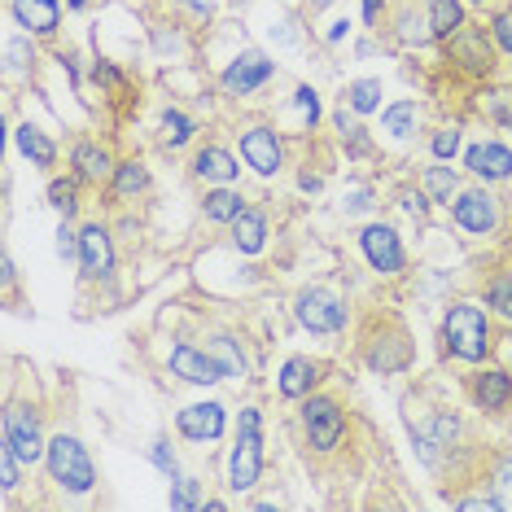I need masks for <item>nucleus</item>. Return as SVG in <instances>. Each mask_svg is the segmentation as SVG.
Listing matches in <instances>:
<instances>
[{
  "label": "nucleus",
  "mask_w": 512,
  "mask_h": 512,
  "mask_svg": "<svg viewBox=\"0 0 512 512\" xmlns=\"http://www.w3.org/2000/svg\"><path fill=\"white\" fill-rule=\"evenodd\" d=\"M316 377H320V364L316 359H307V355H289L285 359V368H281V394L285 399H307L311 386H316Z\"/></svg>",
  "instance_id": "obj_21"
},
{
  "label": "nucleus",
  "mask_w": 512,
  "mask_h": 512,
  "mask_svg": "<svg viewBox=\"0 0 512 512\" xmlns=\"http://www.w3.org/2000/svg\"><path fill=\"white\" fill-rule=\"evenodd\" d=\"M429 149H434L438 162H451L460 154V127H438L434 141H429Z\"/></svg>",
  "instance_id": "obj_38"
},
{
  "label": "nucleus",
  "mask_w": 512,
  "mask_h": 512,
  "mask_svg": "<svg viewBox=\"0 0 512 512\" xmlns=\"http://www.w3.org/2000/svg\"><path fill=\"white\" fill-rule=\"evenodd\" d=\"M241 211H246V197H241L237 189H228V184L211 189L206 193V202H202V215L211 219V224H232Z\"/></svg>",
  "instance_id": "obj_23"
},
{
  "label": "nucleus",
  "mask_w": 512,
  "mask_h": 512,
  "mask_svg": "<svg viewBox=\"0 0 512 512\" xmlns=\"http://www.w3.org/2000/svg\"><path fill=\"white\" fill-rule=\"evenodd\" d=\"M193 119L184 110H162V141H167L171 149H180V145H189L193 141Z\"/></svg>",
  "instance_id": "obj_33"
},
{
  "label": "nucleus",
  "mask_w": 512,
  "mask_h": 512,
  "mask_svg": "<svg viewBox=\"0 0 512 512\" xmlns=\"http://www.w3.org/2000/svg\"><path fill=\"white\" fill-rule=\"evenodd\" d=\"M276 75V62L259 49H246L241 57H232L228 71L219 75V88L228 92V97H250V92H259L267 79Z\"/></svg>",
  "instance_id": "obj_8"
},
{
  "label": "nucleus",
  "mask_w": 512,
  "mask_h": 512,
  "mask_svg": "<svg viewBox=\"0 0 512 512\" xmlns=\"http://www.w3.org/2000/svg\"><path fill=\"white\" fill-rule=\"evenodd\" d=\"M342 106H351L355 114H372L381 110V79L377 75H364V79H351L342 92Z\"/></svg>",
  "instance_id": "obj_31"
},
{
  "label": "nucleus",
  "mask_w": 512,
  "mask_h": 512,
  "mask_svg": "<svg viewBox=\"0 0 512 512\" xmlns=\"http://www.w3.org/2000/svg\"><path fill=\"white\" fill-rule=\"evenodd\" d=\"M57 259L62 263H79V232L62 219V228H57Z\"/></svg>",
  "instance_id": "obj_42"
},
{
  "label": "nucleus",
  "mask_w": 512,
  "mask_h": 512,
  "mask_svg": "<svg viewBox=\"0 0 512 512\" xmlns=\"http://www.w3.org/2000/svg\"><path fill=\"white\" fill-rule=\"evenodd\" d=\"M469 394H473V403L482 407V412H504V407L512 403V377L504 368H482V372H473V381H469Z\"/></svg>",
  "instance_id": "obj_19"
},
{
  "label": "nucleus",
  "mask_w": 512,
  "mask_h": 512,
  "mask_svg": "<svg viewBox=\"0 0 512 512\" xmlns=\"http://www.w3.org/2000/svg\"><path fill=\"white\" fill-rule=\"evenodd\" d=\"M442 346L447 355L464 359V364H482L491 355V320L477 302H456L442 320Z\"/></svg>",
  "instance_id": "obj_1"
},
{
  "label": "nucleus",
  "mask_w": 512,
  "mask_h": 512,
  "mask_svg": "<svg viewBox=\"0 0 512 512\" xmlns=\"http://www.w3.org/2000/svg\"><path fill=\"white\" fill-rule=\"evenodd\" d=\"M202 486H197V477H180V482H171V508H202Z\"/></svg>",
  "instance_id": "obj_37"
},
{
  "label": "nucleus",
  "mask_w": 512,
  "mask_h": 512,
  "mask_svg": "<svg viewBox=\"0 0 512 512\" xmlns=\"http://www.w3.org/2000/svg\"><path fill=\"white\" fill-rule=\"evenodd\" d=\"M298 184H302V189H307V193H320V176H302Z\"/></svg>",
  "instance_id": "obj_48"
},
{
  "label": "nucleus",
  "mask_w": 512,
  "mask_h": 512,
  "mask_svg": "<svg viewBox=\"0 0 512 512\" xmlns=\"http://www.w3.org/2000/svg\"><path fill=\"white\" fill-rule=\"evenodd\" d=\"M44 464H49L53 482L66 486V491H75V495H84V491H92V486H97V469H92V456H88V447H84V442H79L75 434L49 438V456H44Z\"/></svg>",
  "instance_id": "obj_3"
},
{
  "label": "nucleus",
  "mask_w": 512,
  "mask_h": 512,
  "mask_svg": "<svg viewBox=\"0 0 512 512\" xmlns=\"http://www.w3.org/2000/svg\"><path fill=\"white\" fill-rule=\"evenodd\" d=\"M394 36L407 49H425V44H434V27H429V14H416V9H399V18H394Z\"/></svg>",
  "instance_id": "obj_26"
},
{
  "label": "nucleus",
  "mask_w": 512,
  "mask_h": 512,
  "mask_svg": "<svg viewBox=\"0 0 512 512\" xmlns=\"http://www.w3.org/2000/svg\"><path fill=\"white\" fill-rule=\"evenodd\" d=\"M333 123H337V136H342V145H346V154H351V158H368V154H372L368 127H359V119H355V110H351V106L337 110V114H333Z\"/></svg>",
  "instance_id": "obj_27"
},
{
  "label": "nucleus",
  "mask_w": 512,
  "mask_h": 512,
  "mask_svg": "<svg viewBox=\"0 0 512 512\" xmlns=\"http://www.w3.org/2000/svg\"><path fill=\"white\" fill-rule=\"evenodd\" d=\"M464 167H469V176L477 184H504L512 180V149L499 141H477L464 154Z\"/></svg>",
  "instance_id": "obj_14"
},
{
  "label": "nucleus",
  "mask_w": 512,
  "mask_h": 512,
  "mask_svg": "<svg viewBox=\"0 0 512 512\" xmlns=\"http://www.w3.org/2000/svg\"><path fill=\"white\" fill-rule=\"evenodd\" d=\"M0 276H5V289H14V259L0 263Z\"/></svg>",
  "instance_id": "obj_47"
},
{
  "label": "nucleus",
  "mask_w": 512,
  "mask_h": 512,
  "mask_svg": "<svg viewBox=\"0 0 512 512\" xmlns=\"http://www.w3.org/2000/svg\"><path fill=\"white\" fill-rule=\"evenodd\" d=\"M66 5H71V9H84V5H88V0H66Z\"/></svg>",
  "instance_id": "obj_49"
},
{
  "label": "nucleus",
  "mask_w": 512,
  "mask_h": 512,
  "mask_svg": "<svg viewBox=\"0 0 512 512\" xmlns=\"http://www.w3.org/2000/svg\"><path fill=\"white\" fill-rule=\"evenodd\" d=\"M294 106L302 110V119H307L311 127L320 123V97H316V88H311V84H298V92H294Z\"/></svg>",
  "instance_id": "obj_41"
},
{
  "label": "nucleus",
  "mask_w": 512,
  "mask_h": 512,
  "mask_svg": "<svg viewBox=\"0 0 512 512\" xmlns=\"http://www.w3.org/2000/svg\"><path fill=\"white\" fill-rule=\"evenodd\" d=\"M491 36L499 44V53H512V5L499 9V14L491 18Z\"/></svg>",
  "instance_id": "obj_43"
},
{
  "label": "nucleus",
  "mask_w": 512,
  "mask_h": 512,
  "mask_svg": "<svg viewBox=\"0 0 512 512\" xmlns=\"http://www.w3.org/2000/svg\"><path fill=\"white\" fill-rule=\"evenodd\" d=\"M79 267H84L88 281H106V276L114 272V241H110V228H101V224L79 228Z\"/></svg>",
  "instance_id": "obj_15"
},
{
  "label": "nucleus",
  "mask_w": 512,
  "mask_h": 512,
  "mask_svg": "<svg viewBox=\"0 0 512 512\" xmlns=\"http://www.w3.org/2000/svg\"><path fill=\"white\" fill-rule=\"evenodd\" d=\"M263 477V429H237V447L228 460V486L232 491H254Z\"/></svg>",
  "instance_id": "obj_9"
},
{
  "label": "nucleus",
  "mask_w": 512,
  "mask_h": 512,
  "mask_svg": "<svg viewBox=\"0 0 512 512\" xmlns=\"http://www.w3.org/2000/svg\"><path fill=\"white\" fill-rule=\"evenodd\" d=\"M381 9H386V0H364V22H368V27H377Z\"/></svg>",
  "instance_id": "obj_46"
},
{
  "label": "nucleus",
  "mask_w": 512,
  "mask_h": 512,
  "mask_svg": "<svg viewBox=\"0 0 512 512\" xmlns=\"http://www.w3.org/2000/svg\"><path fill=\"white\" fill-rule=\"evenodd\" d=\"M0 438L18 451L22 464H36V460L49 456V442H44V434H40V416L31 412V407H9Z\"/></svg>",
  "instance_id": "obj_7"
},
{
  "label": "nucleus",
  "mask_w": 512,
  "mask_h": 512,
  "mask_svg": "<svg viewBox=\"0 0 512 512\" xmlns=\"http://www.w3.org/2000/svg\"><path fill=\"white\" fill-rule=\"evenodd\" d=\"M5 57H9V75H18V71H27V66L36 62V49H31L27 40H9L5 44Z\"/></svg>",
  "instance_id": "obj_39"
},
{
  "label": "nucleus",
  "mask_w": 512,
  "mask_h": 512,
  "mask_svg": "<svg viewBox=\"0 0 512 512\" xmlns=\"http://www.w3.org/2000/svg\"><path fill=\"white\" fill-rule=\"evenodd\" d=\"M241 158H246V167H254L259 176H276V171L285 167V145L281 136H276V127H263L254 123L241 132Z\"/></svg>",
  "instance_id": "obj_12"
},
{
  "label": "nucleus",
  "mask_w": 512,
  "mask_h": 512,
  "mask_svg": "<svg viewBox=\"0 0 512 512\" xmlns=\"http://www.w3.org/2000/svg\"><path fill=\"white\" fill-rule=\"evenodd\" d=\"M486 307H491L495 316L512 320V272H499L486 281Z\"/></svg>",
  "instance_id": "obj_35"
},
{
  "label": "nucleus",
  "mask_w": 512,
  "mask_h": 512,
  "mask_svg": "<svg viewBox=\"0 0 512 512\" xmlns=\"http://www.w3.org/2000/svg\"><path fill=\"white\" fill-rule=\"evenodd\" d=\"M451 219H456L460 232L469 237H491L499 228V197L491 193V184H477V189H460L456 202H451Z\"/></svg>",
  "instance_id": "obj_4"
},
{
  "label": "nucleus",
  "mask_w": 512,
  "mask_h": 512,
  "mask_svg": "<svg viewBox=\"0 0 512 512\" xmlns=\"http://www.w3.org/2000/svg\"><path fill=\"white\" fill-rule=\"evenodd\" d=\"M71 167H75V176L84 180V184H110L114 171H119V162L110 158L106 145H97V141H75Z\"/></svg>",
  "instance_id": "obj_18"
},
{
  "label": "nucleus",
  "mask_w": 512,
  "mask_h": 512,
  "mask_svg": "<svg viewBox=\"0 0 512 512\" xmlns=\"http://www.w3.org/2000/svg\"><path fill=\"white\" fill-rule=\"evenodd\" d=\"M49 206L62 219H71L75 211H79V176H71V180H53L49 184Z\"/></svg>",
  "instance_id": "obj_34"
},
{
  "label": "nucleus",
  "mask_w": 512,
  "mask_h": 512,
  "mask_svg": "<svg viewBox=\"0 0 512 512\" xmlns=\"http://www.w3.org/2000/svg\"><path fill=\"white\" fill-rule=\"evenodd\" d=\"M9 14L27 36H53L62 27V5L57 0H9Z\"/></svg>",
  "instance_id": "obj_17"
},
{
  "label": "nucleus",
  "mask_w": 512,
  "mask_h": 512,
  "mask_svg": "<svg viewBox=\"0 0 512 512\" xmlns=\"http://www.w3.org/2000/svg\"><path fill=\"white\" fill-rule=\"evenodd\" d=\"M425 193H429V202H438V206H451L456 202V193H460V176H456V167H425Z\"/></svg>",
  "instance_id": "obj_32"
},
{
  "label": "nucleus",
  "mask_w": 512,
  "mask_h": 512,
  "mask_svg": "<svg viewBox=\"0 0 512 512\" xmlns=\"http://www.w3.org/2000/svg\"><path fill=\"white\" fill-rule=\"evenodd\" d=\"M18 149H22V154H27L31 158V167H40V171H49L53 167V162H57V145L49 141V136H44L40 132V127H31V123H22L18 127Z\"/></svg>",
  "instance_id": "obj_24"
},
{
  "label": "nucleus",
  "mask_w": 512,
  "mask_h": 512,
  "mask_svg": "<svg viewBox=\"0 0 512 512\" xmlns=\"http://www.w3.org/2000/svg\"><path fill=\"white\" fill-rule=\"evenodd\" d=\"M176 5H184L193 18H215V0H176Z\"/></svg>",
  "instance_id": "obj_45"
},
{
  "label": "nucleus",
  "mask_w": 512,
  "mask_h": 512,
  "mask_svg": "<svg viewBox=\"0 0 512 512\" xmlns=\"http://www.w3.org/2000/svg\"><path fill=\"white\" fill-rule=\"evenodd\" d=\"M359 250H364V259L372 263V272H381V276L403 272V263H407L403 241L390 224H368L364 232H359Z\"/></svg>",
  "instance_id": "obj_11"
},
{
  "label": "nucleus",
  "mask_w": 512,
  "mask_h": 512,
  "mask_svg": "<svg viewBox=\"0 0 512 512\" xmlns=\"http://www.w3.org/2000/svg\"><path fill=\"white\" fill-rule=\"evenodd\" d=\"M18 451L9 447L5 438H0V486H5V495H14L18 491V482H22V473H18Z\"/></svg>",
  "instance_id": "obj_36"
},
{
  "label": "nucleus",
  "mask_w": 512,
  "mask_h": 512,
  "mask_svg": "<svg viewBox=\"0 0 512 512\" xmlns=\"http://www.w3.org/2000/svg\"><path fill=\"white\" fill-rule=\"evenodd\" d=\"M495 495H499V508H512V456L495 464Z\"/></svg>",
  "instance_id": "obj_44"
},
{
  "label": "nucleus",
  "mask_w": 512,
  "mask_h": 512,
  "mask_svg": "<svg viewBox=\"0 0 512 512\" xmlns=\"http://www.w3.org/2000/svg\"><path fill=\"white\" fill-rule=\"evenodd\" d=\"M110 189H114V197H119V202H127V197H141V193L149 189V171H145V162H141V158L119 162V171H114Z\"/></svg>",
  "instance_id": "obj_30"
},
{
  "label": "nucleus",
  "mask_w": 512,
  "mask_h": 512,
  "mask_svg": "<svg viewBox=\"0 0 512 512\" xmlns=\"http://www.w3.org/2000/svg\"><path fill=\"white\" fill-rule=\"evenodd\" d=\"M206 351H211L215 359H219V368H224V377H246L250 372V364H246V351H241V342L237 337H228V333H219V337H211L206 342Z\"/></svg>",
  "instance_id": "obj_28"
},
{
  "label": "nucleus",
  "mask_w": 512,
  "mask_h": 512,
  "mask_svg": "<svg viewBox=\"0 0 512 512\" xmlns=\"http://www.w3.org/2000/svg\"><path fill=\"white\" fill-rule=\"evenodd\" d=\"M442 53H447V62L456 66V71L473 75V79L491 75V71H495V62H499V44H495V36H491L486 27H477V22H464L456 36L442 40Z\"/></svg>",
  "instance_id": "obj_2"
},
{
  "label": "nucleus",
  "mask_w": 512,
  "mask_h": 512,
  "mask_svg": "<svg viewBox=\"0 0 512 512\" xmlns=\"http://www.w3.org/2000/svg\"><path fill=\"white\" fill-rule=\"evenodd\" d=\"M364 359H368L372 372H407L412 368V342H407L403 324L386 320V337L372 333L364 342Z\"/></svg>",
  "instance_id": "obj_10"
},
{
  "label": "nucleus",
  "mask_w": 512,
  "mask_h": 512,
  "mask_svg": "<svg viewBox=\"0 0 512 512\" xmlns=\"http://www.w3.org/2000/svg\"><path fill=\"white\" fill-rule=\"evenodd\" d=\"M149 460H154L158 469L171 477V482H180V464H176V451H171V442H162V438H158L154 447H149Z\"/></svg>",
  "instance_id": "obj_40"
},
{
  "label": "nucleus",
  "mask_w": 512,
  "mask_h": 512,
  "mask_svg": "<svg viewBox=\"0 0 512 512\" xmlns=\"http://www.w3.org/2000/svg\"><path fill=\"white\" fill-rule=\"evenodd\" d=\"M429 27H434V40H447V36H456V31L469 22V14H464V5L460 0H429Z\"/></svg>",
  "instance_id": "obj_25"
},
{
  "label": "nucleus",
  "mask_w": 512,
  "mask_h": 512,
  "mask_svg": "<svg viewBox=\"0 0 512 512\" xmlns=\"http://www.w3.org/2000/svg\"><path fill=\"white\" fill-rule=\"evenodd\" d=\"M171 372L184 377L189 386H215V381H224L219 359L206 351V346H193V342H176V346H171Z\"/></svg>",
  "instance_id": "obj_13"
},
{
  "label": "nucleus",
  "mask_w": 512,
  "mask_h": 512,
  "mask_svg": "<svg viewBox=\"0 0 512 512\" xmlns=\"http://www.w3.org/2000/svg\"><path fill=\"white\" fill-rule=\"evenodd\" d=\"M193 176L206 180V184H232L241 176V162L232 158L224 145H202L193 154Z\"/></svg>",
  "instance_id": "obj_20"
},
{
  "label": "nucleus",
  "mask_w": 512,
  "mask_h": 512,
  "mask_svg": "<svg viewBox=\"0 0 512 512\" xmlns=\"http://www.w3.org/2000/svg\"><path fill=\"white\" fill-rule=\"evenodd\" d=\"M224 425H228L224 403H193L176 416V429L189 442H215L219 434H224Z\"/></svg>",
  "instance_id": "obj_16"
},
{
  "label": "nucleus",
  "mask_w": 512,
  "mask_h": 512,
  "mask_svg": "<svg viewBox=\"0 0 512 512\" xmlns=\"http://www.w3.org/2000/svg\"><path fill=\"white\" fill-rule=\"evenodd\" d=\"M302 429H307V442L316 451H333L346 434L342 403L329 399V394H307V403H302Z\"/></svg>",
  "instance_id": "obj_5"
},
{
  "label": "nucleus",
  "mask_w": 512,
  "mask_h": 512,
  "mask_svg": "<svg viewBox=\"0 0 512 512\" xmlns=\"http://www.w3.org/2000/svg\"><path fill=\"white\" fill-rule=\"evenodd\" d=\"M228 228H232V246H237L241 254H259L267 246V215L263 211H250L246 206Z\"/></svg>",
  "instance_id": "obj_22"
},
{
  "label": "nucleus",
  "mask_w": 512,
  "mask_h": 512,
  "mask_svg": "<svg viewBox=\"0 0 512 512\" xmlns=\"http://www.w3.org/2000/svg\"><path fill=\"white\" fill-rule=\"evenodd\" d=\"M381 127H386L394 141H407L421 127V106L416 101H394V106L381 110Z\"/></svg>",
  "instance_id": "obj_29"
},
{
  "label": "nucleus",
  "mask_w": 512,
  "mask_h": 512,
  "mask_svg": "<svg viewBox=\"0 0 512 512\" xmlns=\"http://www.w3.org/2000/svg\"><path fill=\"white\" fill-rule=\"evenodd\" d=\"M294 316L307 333H342L346 329V302L329 289H302L294 298Z\"/></svg>",
  "instance_id": "obj_6"
},
{
  "label": "nucleus",
  "mask_w": 512,
  "mask_h": 512,
  "mask_svg": "<svg viewBox=\"0 0 512 512\" xmlns=\"http://www.w3.org/2000/svg\"><path fill=\"white\" fill-rule=\"evenodd\" d=\"M469 5H486V0H469Z\"/></svg>",
  "instance_id": "obj_50"
},
{
  "label": "nucleus",
  "mask_w": 512,
  "mask_h": 512,
  "mask_svg": "<svg viewBox=\"0 0 512 512\" xmlns=\"http://www.w3.org/2000/svg\"><path fill=\"white\" fill-rule=\"evenodd\" d=\"M508 127H512V110H508Z\"/></svg>",
  "instance_id": "obj_51"
}]
</instances>
